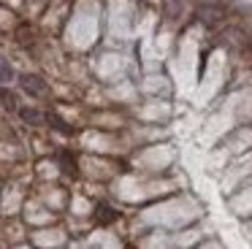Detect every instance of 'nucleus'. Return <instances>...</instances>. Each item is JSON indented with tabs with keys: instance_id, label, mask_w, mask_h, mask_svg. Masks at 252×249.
<instances>
[{
	"instance_id": "f257e3e1",
	"label": "nucleus",
	"mask_w": 252,
	"mask_h": 249,
	"mask_svg": "<svg viewBox=\"0 0 252 249\" xmlns=\"http://www.w3.org/2000/svg\"><path fill=\"white\" fill-rule=\"evenodd\" d=\"M19 84H22V90L28 92V95H35V97H41L46 92V84H44V79H38V76H33V73H25V76H19Z\"/></svg>"
},
{
	"instance_id": "20e7f679",
	"label": "nucleus",
	"mask_w": 252,
	"mask_h": 249,
	"mask_svg": "<svg viewBox=\"0 0 252 249\" xmlns=\"http://www.w3.org/2000/svg\"><path fill=\"white\" fill-rule=\"evenodd\" d=\"M11 79H14V70H11V65H8L6 60L0 57V81L6 84V81H11Z\"/></svg>"
},
{
	"instance_id": "39448f33",
	"label": "nucleus",
	"mask_w": 252,
	"mask_h": 249,
	"mask_svg": "<svg viewBox=\"0 0 252 249\" xmlns=\"http://www.w3.org/2000/svg\"><path fill=\"white\" fill-rule=\"evenodd\" d=\"M0 100H3V106H6L8 111H14V108H17V97H14L8 90H3V92H0Z\"/></svg>"
},
{
	"instance_id": "7ed1b4c3",
	"label": "nucleus",
	"mask_w": 252,
	"mask_h": 249,
	"mask_svg": "<svg viewBox=\"0 0 252 249\" xmlns=\"http://www.w3.org/2000/svg\"><path fill=\"white\" fill-rule=\"evenodd\" d=\"M19 114H22V119L28 124H38L41 122V111H35V108H19Z\"/></svg>"
},
{
	"instance_id": "f03ea898",
	"label": "nucleus",
	"mask_w": 252,
	"mask_h": 249,
	"mask_svg": "<svg viewBox=\"0 0 252 249\" xmlns=\"http://www.w3.org/2000/svg\"><path fill=\"white\" fill-rule=\"evenodd\" d=\"M198 16H201V22H206V25H214L217 19H222V16H225V8H222V5H217V3H206V5L198 8Z\"/></svg>"
}]
</instances>
